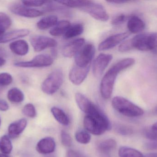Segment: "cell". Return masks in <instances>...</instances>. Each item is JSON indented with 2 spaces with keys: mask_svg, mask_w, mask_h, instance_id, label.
<instances>
[{
  "mask_svg": "<svg viewBox=\"0 0 157 157\" xmlns=\"http://www.w3.org/2000/svg\"><path fill=\"white\" fill-rule=\"evenodd\" d=\"M135 63V60L133 58H125L116 63L109 69L101 79L100 84V93L103 98L109 99L111 97L118 74Z\"/></svg>",
  "mask_w": 157,
  "mask_h": 157,
  "instance_id": "cell-1",
  "label": "cell"
},
{
  "mask_svg": "<svg viewBox=\"0 0 157 157\" xmlns=\"http://www.w3.org/2000/svg\"><path fill=\"white\" fill-rule=\"evenodd\" d=\"M83 123L86 131L95 135H101L112 128L108 117L95 104L85 116Z\"/></svg>",
  "mask_w": 157,
  "mask_h": 157,
  "instance_id": "cell-2",
  "label": "cell"
},
{
  "mask_svg": "<svg viewBox=\"0 0 157 157\" xmlns=\"http://www.w3.org/2000/svg\"><path fill=\"white\" fill-rule=\"evenodd\" d=\"M112 105L116 111L125 117L136 118L144 114L143 109L123 97H114Z\"/></svg>",
  "mask_w": 157,
  "mask_h": 157,
  "instance_id": "cell-3",
  "label": "cell"
},
{
  "mask_svg": "<svg viewBox=\"0 0 157 157\" xmlns=\"http://www.w3.org/2000/svg\"><path fill=\"white\" fill-rule=\"evenodd\" d=\"M131 40L133 49L148 51L157 48V32L138 34Z\"/></svg>",
  "mask_w": 157,
  "mask_h": 157,
  "instance_id": "cell-4",
  "label": "cell"
},
{
  "mask_svg": "<svg viewBox=\"0 0 157 157\" xmlns=\"http://www.w3.org/2000/svg\"><path fill=\"white\" fill-rule=\"evenodd\" d=\"M63 73L61 70H55L43 81L41 84V90L48 95L55 94L63 84Z\"/></svg>",
  "mask_w": 157,
  "mask_h": 157,
  "instance_id": "cell-5",
  "label": "cell"
},
{
  "mask_svg": "<svg viewBox=\"0 0 157 157\" xmlns=\"http://www.w3.org/2000/svg\"><path fill=\"white\" fill-rule=\"evenodd\" d=\"M95 52L96 49L93 44L87 43L84 45L75 55L76 66L80 67L90 66Z\"/></svg>",
  "mask_w": 157,
  "mask_h": 157,
  "instance_id": "cell-6",
  "label": "cell"
},
{
  "mask_svg": "<svg viewBox=\"0 0 157 157\" xmlns=\"http://www.w3.org/2000/svg\"><path fill=\"white\" fill-rule=\"evenodd\" d=\"M53 58L47 54H40L35 56L28 61L17 62L14 64L16 67L22 68H40L48 67L53 64Z\"/></svg>",
  "mask_w": 157,
  "mask_h": 157,
  "instance_id": "cell-7",
  "label": "cell"
},
{
  "mask_svg": "<svg viewBox=\"0 0 157 157\" xmlns=\"http://www.w3.org/2000/svg\"><path fill=\"white\" fill-rule=\"evenodd\" d=\"M81 10L86 12L92 18L99 21L105 22L109 19V16L105 7L100 4L90 1L89 3Z\"/></svg>",
  "mask_w": 157,
  "mask_h": 157,
  "instance_id": "cell-8",
  "label": "cell"
},
{
  "mask_svg": "<svg viewBox=\"0 0 157 157\" xmlns=\"http://www.w3.org/2000/svg\"><path fill=\"white\" fill-rule=\"evenodd\" d=\"M9 8L10 11L15 14L29 18L38 17L44 14L42 11L27 7L19 2L11 4Z\"/></svg>",
  "mask_w": 157,
  "mask_h": 157,
  "instance_id": "cell-9",
  "label": "cell"
},
{
  "mask_svg": "<svg viewBox=\"0 0 157 157\" xmlns=\"http://www.w3.org/2000/svg\"><path fill=\"white\" fill-rule=\"evenodd\" d=\"M30 42L36 52L42 51L48 48H55L57 45V42L54 39L40 35L32 36L30 38Z\"/></svg>",
  "mask_w": 157,
  "mask_h": 157,
  "instance_id": "cell-10",
  "label": "cell"
},
{
  "mask_svg": "<svg viewBox=\"0 0 157 157\" xmlns=\"http://www.w3.org/2000/svg\"><path fill=\"white\" fill-rule=\"evenodd\" d=\"M113 58L112 55L107 53H100L98 55L93 64V74L95 77L98 78L102 75Z\"/></svg>",
  "mask_w": 157,
  "mask_h": 157,
  "instance_id": "cell-11",
  "label": "cell"
},
{
  "mask_svg": "<svg viewBox=\"0 0 157 157\" xmlns=\"http://www.w3.org/2000/svg\"><path fill=\"white\" fill-rule=\"evenodd\" d=\"M129 36V33L123 32L110 36L100 43L98 46L99 50L105 51L113 49L125 40Z\"/></svg>",
  "mask_w": 157,
  "mask_h": 157,
  "instance_id": "cell-12",
  "label": "cell"
},
{
  "mask_svg": "<svg viewBox=\"0 0 157 157\" xmlns=\"http://www.w3.org/2000/svg\"><path fill=\"white\" fill-rule=\"evenodd\" d=\"M90 66L80 67L75 66L73 67L69 73V79L75 85L81 84L86 78L89 72Z\"/></svg>",
  "mask_w": 157,
  "mask_h": 157,
  "instance_id": "cell-13",
  "label": "cell"
},
{
  "mask_svg": "<svg viewBox=\"0 0 157 157\" xmlns=\"http://www.w3.org/2000/svg\"><path fill=\"white\" fill-rule=\"evenodd\" d=\"M85 43V39H77L67 44L63 49V55L66 58H71L76 55L78 51L83 47Z\"/></svg>",
  "mask_w": 157,
  "mask_h": 157,
  "instance_id": "cell-14",
  "label": "cell"
},
{
  "mask_svg": "<svg viewBox=\"0 0 157 157\" xmlns=\"http://www.w3.org/2000/svg\"><path fill=\"white\" fill-rule=\"evenodd\" d=\"M56 149V143L53 138L47 137L39 141L36 149L39 153L42 155L51 154Z\"/></svg>",
  "mask_w": 157,
  "mask_h": 157,
  "instance_id": "cell-15",
  "label": "cell"
},
{
  "mask_svg": "<svg viewBox=\"0 0 157 157\" xmlns=\"http://www.w3.org/2000/svg\"><path fill=\"white\" fill-rule=\"evenodd\" d=\"M27 125V121L25 119H21L11 124L8 128L9 138L15 139L22 134Z\"/></svg>",
  "mask_w": 157,
  "mask_h": 157,
  "instance_id": "cell-16",
  "label": "cell"
},
{
  "mask_svg": "<svg viewBox=\"0 0 157 157\" xmlns=\"http://www.w3.org/2000/svg\"><path fill=\"white\" fill-rule=\"evenodd\" d=\"M29 30L26 29H16L0 37V43H5L29 35Z\"/></svg>",
  "mask_w": 157,
  "mask_h": 157,
  "instance_id": "cell-17",
  "label": "cell"
},
{
  "mask_svg": "<svg viewBox=\"0 0 157 157\" xmlns=\"http://www.w3.org/2000/svg\"><path fill=\"white\" fill-rule=\"evenodd\" d=\"M9 48L13 53L19 56L25 55L29 51L28 43L24 40H18L11 42Z\"/></svg>",
  "mask_w": 157,
  "mask_h": 157,
  "instance_id": "cell-18",
  "label": "cell"
},
{
  "mask_svg": "<svg viewBox=\"0 0 157 157\" xmlns=\"http://www.w3.org/2000/svg\"><path fill=\"white\" fill-rule=\"evenodd\" d=\"M145 26L144 21L137 16H132L129 18L127 22V28L131 33L141 32L144 29Z\"/></svg>",
  "mask_w": 157,
  "mask_h": 157,
  "instance_id": "cell-19",
  "label": "cell"
},
{
  "mask_svg": "<svg viewBox=\"0 0 157 157\" xmlns=\"http://www.w3.org/2000/svg\"><path fill=\"white\" fill-rule=\"evenodd\" d=\"M75 99L79 108L86 114H88L92 108L94 104L81 93H76Z\"/></svg>",
  "mask_w": 157,
  "mask_h": 157,
  "instance_id": "cell-20",
  "label": "cell"
},
{
  "mask_svg": "<svg viewBox=\"0 0 157 157\" xmlns=\"http://www.w3.org/2000/svg\"><path fill=\"white\" fill-rule=\"evenodd\" d=\"M71 23L68 20H61L52 27L50 31V34L53 37H59L64 35L71 27Z\"/></svg>",
  "mask_w": 157,
  "mask_h": 157,
  "instance_id": "cell-21",
  "label": "cell"
},
{
  "mask_svg": "<svg viewBox=\"0 0 157 157\" xmlns=\"http://www.w3.org/2000/svg\"><path fill=\"white\" fill-rule=\"evenodd\" d=\"M58 18L54 15L47 16L37 23V27L40 30H46L54 27L58 23Z\"/></svg>",
  "mask_w": 157,
  "mask_h": 157,
  "instance_id": "cell-22",
  "label": "cell"
},
{
  "mask_svg": "<svg viewBox=\"0 0 157 157\" xmlns=\"http://www.w3.org/2000/svg\"><path fill=\"white\" fill-rule=\"evenodd\" d=\"M51 111L55 120L59 123L64 126L69 125L70 124L69 117L63 110L54 107L52 108Z\"/></svg>",
  "mask_w": 157,
  "mask_h": 157,
  "instance_id": "cell-23",
  "label": "cell"
},
{
  "mask_svg": "<svg viewBox=\"0 0 157 157\" xmlns=\"http://www.w3.org/2000/svg\"><path fill=\"white\" fill-rule=\"evenodd\" d=\"M7 98L10 102L14 103H19L23 102L25 99L24 93L19 88H13L7 93Z\"/></svg>",
  "mask_w": 157,
  "mask_h": 157,
  "instance_id": "cell-24",
  "label": "cell"
},
{
  "mask_svg": "<svg viewBox=\"0 0 157 157\" xmlns=\"http://www.w3.org/2000/svg\"><path fill=\"white\" fill-rule=\"evenodd\" d=\"M120 157H144L140 151L128 147H121L118 152Z\"/></svg>",
  "mask_w": 157,
  "mask_h": 157,
  "instance_id": "cell-25",
  "label": "cell"
},
{
  "mask_svg": "<svg viewBox=\"0 0 157 157\" xmlns=\"http://www.w3.org/2000/svg\"><path fill=\"white\" fill-rule=\"evenodd\" d=\"M84 31V26L81 24H77L71 26L66 31L63 37L65 39L72 38L81 35Z\"/></svg>",
  "mask_w": 157,
  "mask_h": 157,
  "instance_id": "cell-26",
  "label": "cell"
},
{
  "mask_svg": "<svg viewBox=\"0 0 157 157\" xmlns=\"http://www.w3.org/2000/svg\"><path fill=\"white\" fill-rule=\"evenodd\" d=\"M117 143L113 139H108L101 142L99 144V150L103 154H109L116 148Z\"/></svg>",
  "mask_w": 157,
  "mask_h": 157,
  "instance_id": "cell-27",
  "label": "cell"
},
{
  "mask_svg": "<svg viewBox=\"0 0 157 157\" xmlns=\"http://www.w3.org/2000/svg\"><path fill=\"white\" fill-rule=\"evenodd\" d=\"M13 150V145L9 136L3 135L0 139V151L2 154L7 155L10 154Z\"/></svg>",
  "mask_w": 157,
  "mask_h": 157,
  "instance_id": "cell-28",
  "label": "cell"
},
{
  "mask_svg": "<svg viewBox=\"0 0 157 157\" xmlns=\"http://www.w3.org/2000/svg\"><path fill=\"white\" fill-rule=\"evenodd\" d=\"M12 20L5 13L0 12V37L4 34L12 25Z\"/></svg>",
  "mask_w": 157,
  "mask_h": 157,
  "instance_id": "cell-29",
  "label": "cell"
},
{
  "mask_svg": "<svg viewBox=\"0 0 157 157\" xmlns=\"http://www.w3.org/2000/svg\"><path fill=\"white\" fill-rule=\"evenodd\" d=\"M90 1H58L57 2L67 7L81 9L89 2Z\"/></svg>",
  "mask_w": 157,
  "mask_h": 157,
  "instance_id": "cell-30",
  "label": "cell"
},
{
  "mask_svg": "<svg viewBox=\"0 0 157 157\" xmlns=\"http://www.w3.org/2000/svg\"><path fill=\"white\" fill-rule=\"evenodd\" d=\"M75 138L78 143L82 144H87L90 142L91 136L86 131H78L75 133Z\"/></svg>",
  "mask_w": 157,
  "mask_h": 157,
  "instance_id": "cell-31",
  "label": "cell"
},
{
  "mask_svg": "<svg viewBox=\"0 0 157 157\" xmlns=\"http://www.w3.org/2000/svg\"><path fill=\"white\" fill-rule=\"evenodd\" d=\"M22 112L24 115L30 118H35L36 116V108L31 103H28L24 106L22 110Z\"/></svg>",
  "mask_w": 157,
  "mask_h": 157,
  "instance_id": "cell-32",
  "label": "cell"
},
{
  "mask_svg": "<svg viewBox=\"0 0 157 157\" xmlns=\"http://www.w3.org/2000/svg\"><path fill=\"white\" fill-rule=\"evenodd\" d=\"M115 131L117 133L122 135H129L132 134V129L131 127L123 124H118L115 128Z\"/></svg>",
  "mask_w": 157,
  "mask_h": 157,
  "instance_id": "cell-33",
  "label": "cell"
},
{
  "mask_svg": "<svg viewBox=\"0 0 157 157\" xmlns=\"http://www.w3.org/2000/svg\"><path fill=\"white\" fill-rule=\"evenodd\" d=\"M13 78L10 74L7 73H0V86H6L12 84Z\"/></svg>",
  "mask_w": 157,
  "mask_h": 157,
  "instance_id": "cell-34",
  "label": "cell"
},
{
  "mask_svg": "<svg viewBox=\"0 0 157 157\" xmlns=\"http://www.w3.org/2000/svg\"><path fill=\"white\" fill-rule=\"evenodd\" d=\"M61 140L63 145L66 147H70L72 143L71 135L65 131H62L61 132Z\"/></svg>",
  "mask_w": 157,
  "mask_h": 157,
  "instance_id": "cell-35",
  "label": "cell"
},
{
  "mask_svg": "<svg viewBox=\"0 0 157 157\" xmlns=\"http://www.w3.org/2000/svg\"><path fill=\"white\" fill-rule=\"evenodd\" d=\"M24 5L27 7H39L46 4V2L43 1H23L21 2Z\"/></svg>",
  "mask_w": 157,
  "mask_h": 157,
  "instance_id": "cell-36",
  "label": "cell"
},
{
  "mask_svg": "<svg viewBox=\"0 0 157 157\" xmlns=\"http://www.w3.org/2000/svg\"><path fill=\"white\" fill-rule=\"evenodd\" d=\"M127 19V17L124 14L118 15L114 17L111 21V24L113 26H119L124 23Z\"/></svg>",
  "mask_w": 157,
  "mask_h": 157,
  "instance_id": "cell-37",
  "label": "cell"
},
{
  "mask_svg": "<svg viewBox=\"0 0 157 157\" xmlns=\"http://www.w3.org/2000/svg\"><path fill=\"white\" fill-rule=\"evenodd\" d=\"M131 39L124 41L119 47V50L121 52H126L132 49Z\"/></svg>",
  "mask_w": 157,
  "mask_h": 157,
  "instance_id": "cell-38",
  "label": "cell"
},
{
  "mask_svg": "<svg viewBox=\"0 0 157 157\" xmlns=\"http://www.w3.org/2000/svg\"><path fill=\"white\" fill-rule=\"evenodd\" d=\"M144 135L146 138L152 141H157V130L147 129L144 131Z\"/></svg>",
  "mask_w": 157,
  "mask_h": 157,
  "instance_id": "cell-39",
  "label": "cell"
},
{
  "mask_svg": "<svg viewBox=\"0 0 157 157\" xmlns=\"http://www.w3.org/2000/svg\"><path fill=\"white\" fill-rule=\"evenodd\" d=\"M144 147L147 150H157V141L146 143L144 145Z\"/></svg>",
  "mask_w": 157,
  "mask_h": 157,
  "instance_id": "cell-40",
  "label": "cell"
},
{
  "mask_svg": "<svg viewBox=\"0 0 157 157\" xmlns=\"http://www.w3.org/2000/svg\"><path fill=\"white\" fill-rule=\"evenodd\" d=\"M67 157H86L81 153L74 150H69L67 153Z\"/></svg>",
  "mask_w": 157,
  "mask_h": 157,
  "instance_id": "cell-41",
  "label": "cell"
},
{
  "mask_svg": "<svg viewBox=\"0 0 157 157\" xmlns=\"http://www.w3.org/2000/svg\"><path fill=\"white\" fill-rule=\"evenodd\" d=\"M8 103L4 100H0V110L2 111H6L9 109Z\"/></svg>",
  "mask_w": 157,
  "mask_h": 157,
  "instance_id": "cell-42",
  "label": "cell"
},
{
  "mask_svg": "<svg viewBox=\"0 0 157 157\" xmlns=\"http://www.w3.org/2000/svg\"><path fill=\"white\" fill-rule=\"evenodd\" d=\"M108 3H110L117 4H120L125 3L128 2L129 1H121V0H117V1H108Z\"/></svg>",
  "mask_w": 157,
  "mask_h": 157,
  "instance_id": "cell-43",
  "label": "cell"
},
{
  "mask_svg": "<svg viewBox=\"0 0 157 157\" xmlns=\"http://www.w3.org/2000/svg\"><path fill=\"white\" fill-rule=\"evenodd\" d=\"M144 157H157V153H149L144 155Z\"/></svg>",
  "mask_w": 157,
  "mask_h": 157,
  "instance_id": "cell-44",
  "label": "cell"
},
{
  "mask_svg": "<svg viewBox=\"0 0 157 157\" xmlns=\"http://www.w3.org/2000/svg\"><path fill=\"white\" fill-rule=\"evenodd\" d=\"M6 62V61L2 57H0V67L4 65Z\"/></svg>",
  "mask_w": 157,
  "mask_h": 157,
  "instance_id": "cell-45",
  "label": "cell"
},
{
  "mask_svg": "<svg viewBox=\"0 0 157 157\" xmlns=\"http://www.w3.org/2000/svg\"><path fill=\"white\" fill-rule=\"evenodd\" d=\"M5 54V51L3 49L0 48V57H2L1 56H4Z\"/></svg>",
  "mask_w": 157,
  "mask_h": 157,
  "instance_id": "cell-46",
  "label": "cell"
},
{
  "mask_svg": "<svg viewBox=\"0 0 157 157\" xmlns=\"http://www.w3.org/2000/svg\"><path fill=\"white\" fill-rule=\"evenodd\" d=\"M152 128V129H153V130H157V122H156L155 123L153 124V126H152V128Z\"/></svg>",
  "mask_w": 157,
  "mask_h": 157,
  "instance_id": "cell-47",
  "label": "cell"
},
{
  "mask_svg": "<svg viewBox=\"0 0 157 157\" xmlns=\"http://www.w3.org/2000/svg\"><path fill=\"white\" fill-rule=\"evenodd\" d=\"M0 157H9L7 155H4V154H0Z\"/></svg>",
  "mask_w": 157,
  "mask_h": 157,
  "instance_id": "cell-48",
  "label": "cell"
},
{
  "mask_svg": "<svg viewBox=\"0 0 157 157\" xmlns=\"http://www.w3.org/2000/svg\"><path fill=\"white\" fill-rule=\"evenodd\" d=\"M155 112L157 114V106L155 110Z\"/></svg>",
  "mask_w": 157,
  "mask_h": 157,
  "instance_id": "cell-49",
  "label": "cell"
},
{
  "mask_svg": "<svg viewBox=\"0 0 157 157\" xmlns=\"http://www.w3.org/2000/svg\"><path fill=\"white\" fill-rule=\"evenodd\" d=\"M1 117H0V126H1Z\"/></svg>",
  "mask_w": 157,
  "mask_h": 157,
  "instance_id": "cell-50",
  "label": "cell"
}]
</instances>
